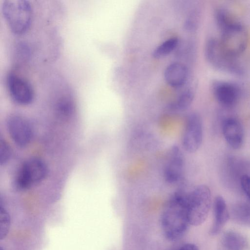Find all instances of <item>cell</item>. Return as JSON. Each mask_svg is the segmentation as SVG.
<instances>
[{"label": "cell", "instance_id": "6da1fadb", "mask_svg": "<svg viewBox=\"0 0 250 250\" xmlns=\"http://www.w3.org/2000/svg\"><path fill=\"white\" fill-rule=\"evenodd\" d=\"M187 191L179 189L165 204L161 216L164 235L170 241H176L186 232L189 224L186 208Z\"/></svg>", "mask_w": 250, "mask_h": 250}, {"label": "cell", "instance_id": "9a60e30c", "mask_svg": "<svg viewBox=\"0 0 250 250\" xmlns=\"http://www.w3.org/2000/svg\"><path fill=\"white\" fill-rule=\"evenodd\" d=\"M222 245L228 250H243L247 245L245 237L233 231L225 232L221 240Z\"/></svg>", "mask_w": 250, "mask_h": 250}, {"label": "cell", "instance_id": "603a6c76", "mask_svg": "<svg viewBox=\"0 0 250 250\" xmlns=\"http://www.w3.org/2000/svg\"><path fill=\"white\" fill-rule=\"evenodd\" d=\"M178 250H199V249L194 244L188 243L178 248Z\"/></svg>", "mask_w": 250, "mask_h": 250}, {"label": "cell", "instance_id": "52a82bcc", "mask_svg": "<svg viewBox=\"0 0 250 250\" xmlns=\"http://www.w3.org/2000/svg\"><path fill=\"white\" fill-rule=\"evenodd\" d=\"M6 83L11 99L17 104L25 105L34 101V90L26 79L11 72L7 75Z\"/></svg>", "mask_w": 250, "mask_h": 250}, {"label": "cell", "instance_id": "ba28073f", "mask_svg": "<svg viewBox=\"0 0 250 250\" xmlns=\"http://www.w3.org/2000/svg\"><path fill=\"white\" fill-rule=\"evenodd\" d=\"M205 51L208 62L218 69L233 72L240 71V67L237 65V59L225 53L216 40H208Z\"/></svg>", "mask_w": 250, "mask_h": 250}, {"label": "cell", "instance_id": "3957f363", "mask_svg": "<svg viewBox=\"0 0 250 250\" xmlns=\"http://www.w3.org/2000/svg\"><path fill=\"white\" fill-rule=\"evenodd\" d=\"M1 11L8 27L14 34L22 35L30 28L33 12L29 1L4 0Z\"/></svg>", "mask_w": 250, "mask_h": 250}, {"label": "cell", "instance_id": "d6986e66", "mask_svg": "<svg viewBox=\"0 0 250 250\" xmlns=\"http://www.w3.org/2000/svg\"><path fill=\"white\" fill-rule=\"evenodd\" d=\"M232 216L238 223L250 226V206L242 205L235 207Z\"/></svg>", "mask_w": 250, "mask_h": 250}, {"label": "cell", "instance_id": "e0dca14e", "mask_svg": "<svg viewBox=\"0 0 250 250\" xmlns=\"http://www.w3.org/2000/svg\"><path fill=\"white\" fill-rule=\"evenodd\" d=\"M179 39L171 38L163 42L153 51L152 56L156 59L163 58L172 52L178 46Z\"/></svg>", "mask_w": 250, "mask_h": 250}, {"label": "cell", "instance_id": "ffe728a7", "mask_svg": "<svg viewBox=\"0 0 250 250\" xmlns=\"http://www.w3.org/2000/svg\"><path fill=\"white\" fill-rule=\"evenodd\" d=\"M10 227V217L7 210L0 206V239L3 240L7 235Z\"/></svg>", "mask_w": 250, "mask_h": 250}, {"label": "cell", "instance_id": "277c9868", "mask_svg": "<svg viewBox=\"0 0 250 250\" xmlns=\"http://www.w3.org/2000/svg\"><path fill=\"white\" fill-rule=\"evenodd\" d=\"M211 204V193L206 185H201L187 192L186 208L190 225L199 226L205 222Z\"/></svg>", "mask_w": 250, "mask_h": 250}, {"label": "cell", "instance_id": "7402d4cb", "mask_svg": "<svg viewBox=\"0 0 250 250\" xmlns=\"http://www.w3.org/2000/svg\"><path fill=\"white\" fill-rule=\"evenodd\" d=\"M240 185L243 191L250 199V175L248 174L242 175L240 178Z\"/></svg>", "mask_w": 250, "mask_h": 250}, {"label": "cell", "instance_id": "9c48e42d", "mask_svg": "<svg viewBox=\"0 0 250 250\" xmlns=\"http://www.w3.org/2000/svg\"><path fill=\"white\" fill-rule=\"evenodd\" d=\"M185 168V158L180 147L173 145L169 149L164 168V178L170 184L181 180Z\"/></svg>", "mask_w": 250, "mask_h": 250}, {"label": "cell", "instance_id": "7a4b0ae2", "mask_svg": "<svg viewBox=\"0 0 250 250\" xmlns=\"http://www.w3.org/2000/svg\"><path fill=\"white\" fill-rule=\"evenodd\" d=\"M221 28V40L218 41L222 50L229 56L237 57L245 50L248 43V33L240 23L230 21L223 11L217 14Z\"/></svg>", "mask_w": 250, "mask_h": 250}, {"label": "cell", "instance_id": "30bf717a", "mask_svg": "<svg viewBox=\"0 0 250 250\" xmlns=\"http://www.w3.org/2000/svg\"><path fill=\"white\" fill-rule=\"evenodd\" d=\"M8 133L19 146L24 147L31 142L33 137V131L28 122L19 115L10 117L7 122Z\"/></svg>", "mask_w": 250, "mask_h": 250}, {"label": "cell", "instance_id": "d4e9b609", "mask_svg": "<svg viewBox=\"0 0 250 250\" xmlns=\"http://www.w3.org/2000/svg\"><path fill=\"white\" fill-rule=\"evenodd\" d=\"M178 250V249H176V250Z\"/></svg>", "mask_w": 250, "mask_h": 250}, {"label": "cell", "instance_id": "ac0fdd59", "mask_svg": "<svg viewBox=\"0 0 250 250\" xmlns=\"http://www.w3.org/2000/svg\"><path fill=\"white\" fill-rule=\"evenodd\" d=\"M57 112L61 115L67 116L74 111L75 105L71 95L63 94L61 95L56 103Z\"/></svg>", "mask_w": 250, "mask_h": 250}, {"label": "cell", "instance_id": "5b68a950", "mask_svg": "<svg viewBox=\"0 0 250 250\" xmlns=\"http://www.w3.org/2000/svg\"><path fill=\"white\" fill-rule=\"evenodd\" d=\"M47 171L43 161L36 158L29 159L21 165L17 171L14 186L20 190L27 189L43 180Z\"/></svg>", "mask_w": 250, "mask_h": 250}, {"label": "cell", "instance_id": "8992f818", "mask_svg": "<svg viewBox=\"0 0 250 250\" xmlns=\"http://www.w3.org/2000/svg\"><path fill=\"white\" fill-rule=\"evenodd\" d=\"M203 137V122L200 115L191 112L187 117L182 136L183 148L188 153H194L200 147Z\"/></svg>", "mask_w": 250, "mask_h": 250}, {"label": "cell", "instance_id": "44dd1931", "mask_svg": "<svg viewBox=\"0 0 250 250\" xmlns=\"http://www.w3.org/2000/svg\"><path fill=\"white\" fill-rule=\"evenodd\" d=\"M11 151L10 146L7 142L0 139V163L1 165H4L10 159Z\"/></svg>", "mask_w": 250, "mask_h": 250}, {"label": "cell", "instance_id": "4fadbf2b", "mask_svg": "<svg viewBox=\"0 0 250 250\" xmlns=\"http://www.w3.org/2000/svg\"><path fill=\"white\" fill-rule=\"evenodd\" d=\"M164 76L168 85L172 87L180 88L188 81V69L182 63L173 62L166 68Z\"/></svg>", "mask_w": 250, "mask_h": 250}, {"label": "cell", "instance_id": "5bb4252c", "mask_svg": "<svg viewBox=\"0 0 250 250\" xmlns=\"http://www.w3.org/2000/svg\"><path fill=\"white\" fill-rule=\"evenodd\" d=\"M213 207L214 221L210 231L211 235H216L222 230L229 216L226 201L221 196L216 197Z\"/></svg>", "mask_w": 250, "mask_h": 250}, {"label": "cell", "instance_id": "cb8c5ba5", "mask_svg": "<svg viewBox=\"0 0 250 250\" xmlns=\"http://www.w3.org/2000/svg\"><path fill=\"white\" fill-rule=\"evenodd\" d=\"M0 250H4L2 246L0 247Z\"/></svg>", "mask_w": 250, "mask_h": 250}, {"label": "cell", "instance_id": "2e32d148", "mask_svg": "<svg viewBox=\"0 0 250 250\" xmlns=\"http://www.w3.org/2000/svg\"><path fill=\"white\" fill-rule=\"evenodd\" d=\"M194 93L189 89L182 91L175 101L168 106V110L172 112H182L188 109L192 103Z\"/></svg>", "mask_w": 250, "mask_h": 250}, {"label": "cell", "instance_id": "7c38bea8", "mask_svg": "<svg viewBox=\"0 0 250 250\" xmlns=\"http://www.w3.org/2000/svg\"><path fill=\"white\" fill-rule=\"evenodd\" d=\"M213 94L221 104L226 106L233 105L238 101L240 90L234 84L224 81H215L212 84Z\"/></svg>", "mask_w": 250, "mask_h": 250}, {"label": "cell", "instance_id": "8fae6325", "mask_svg": "<svg viewBox=\"0 0 250 250\" xmlns=\"http://www.w3.org/2000/svg\"><path fill=\"white\" fill-rule=\"evenodd\" d=\"M222 133L228 144L234 149H238L243 145L244 133L239 120L230 117L224 120L222 126Z\"/></svg>", "mask_w": 250, "mask_h": 250}]
</instances>
